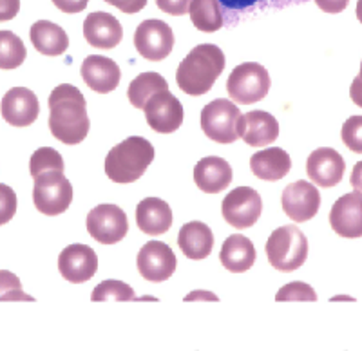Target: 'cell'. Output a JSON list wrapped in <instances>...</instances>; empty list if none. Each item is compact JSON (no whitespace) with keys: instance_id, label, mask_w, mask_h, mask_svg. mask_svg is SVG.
Listing matches in <instances>:
<instances>
[{"instance_id":"33","label":"cell","mask_w":362,"mask_h":351,"mask_svg":"<svg viewBox=\"0 0 362 351\" xmlns=\"http://www.w3.org/2000/svg\"><path fill=\"white\" fill-rule=\"evenodd\" d=\"M277 302H313L317 301V294L315 290L312 288L306 282L300 281H293L288 282V285H284L283 288L277 292L276 295Z\"/></svg>"},{"instance_id":"7","label":"cell","mask_w":362,"mask_h":351,"mask_svg":"<svg viewBox=\"0 0 362 351\" xmlns=\"http://www.w3.org/2000/svg\"><path fill=\"white\" fill-rule=\"evenodd\" d=\"M73 201V186L64 172L51 170L35 178L33 203L38 212L45 215H58L69 208Z\"/></svg>"},{"instance_id":"30","label":"cell","mask_w":362,"mask_h":351,"mask_svg":"<svg viewBox=\"0 0 362 351\" xmlns=\"http://www.w3.org/2000/svg\"><path fill=\"white\" fill-rule=\"evenodd\" d=\"M24 42L11 31H0V67L2 69H15L22 66L25 60Z\"/></svg>"},{"instance_id":"29","label":"cell","mask_w":362,"mask_h":351,"mask_svg":"<svg viewBox=\"0 0 362 351\" xmlns=\"http://www.w3.org/2000/svg\"><path fill=\"white\" fill-rule=\"evenodd\" d=\"M223 11L226 13V18L230 22L238 20L239 15L243 13L263 11L268 8H284L288 4H300L306 0H219Z\"/></svg>"},{"instance_id":"31","label":"cell","mask_w":362,"mask_h":351,"mask_svg":"<svg viewBox=\"0 0 362 351\" xmlns=\"http://www.w3.org/2000/svg\"><path fill=\"white\" fill-rule=\"evenodd\" d=\"M90 301L93 302H107V301H118L127 302L136 301L134 290L124 281H116V279H107V281L100 282L93 294H90Z\"/></svg>"},{"instance_id":"12","label":"cell","mask_w":362,"mask_h":351,"mask_svg":"<svg viewBox=\"0 0 362 351\" xmlns=\"http://www.w3.org/2000/svg\"><path fill=\"white\" fill-rule=\"evenodd\" d=\"M281 205H283L284 214L288 215L292 221L305 223V221H310L319 212L321 194H319L315 185H312L306 179H299V182L290 183L283 190Z\"/></svg>"},{"instance_id":"10","label":"cell","mask_w":362,"mask_h":351,"mask_svg":"<svg viewBox=\"0 0 362 351\" xmlns=\"http://www.w3.org/2000/svg\"><path fill=\"white\" fill-rule=\"evenodd\" d=\"M87 232L102 244H115L129 232L127 214L116 205H98L87 214Z\"/></svg>"},{"instance_id":"32","label":"cell","mask_w":362,"mask_h":351,"mask_svg":"<svg viewBox=\"0 0 362 351\" xmlns=\"http://www.w3.org/2000/svg\"><path fill=\"white\" fill-rule=\"evenodd\" d=\"M51 170H58L64 172V157L60 156L58 150L53 147H42L37 149L29 160V172L33 178H38L40 174L51 172Z\"/></svg>"},{"instance_id":"24","label":"cell","mask_w":362,"mask_h":351,"mask_svg":"<svg viewBox=\"0 0 362 351\" xmlns=\"http://www.w3.org/2000/svg\"><path fill=\"white\" fill-rule=\"evenodd\" d=\"M250 169L255 178L264 179V182H277L290 172L292 160L284 149L272 147V149L259 150L250 157Z\"/></svg>"},{"instance_id":"17","label":"cell","mask_w":362,"mask_h":351,"mask_svg":"<svg viewBox=\"0 0 362 351\" xmlns=\"http://www.w3.org/2000/svg\"><path fill=\"white\" fill-rule=\"evenodd\" d=\"M346 163L341 154L329 147L315 149L306 160V172L308 178L319 186H335L341 183L344 176Z\"/></svg>"},{"instance_id":"25","label":"cell","mask_w":362,"mask_h":351,"mask_svg":"<svg viewBox=\"0 0 362 351\" xmlns=\"http://www.w3.org/2000/svg\"><path fill=\"white\" fill-rule=\"evenodd\" d=\"M255 246L248 237L234 234L225 239L219 252V261L228 272L243 273L250 270L255 263Z\"/></svg>"},{"instance_id":"19","label":"cell","mask_w":362,"mask_h":351,"mask_svg":"<svg viewBox=\"0 0 362 351\" xmlns=\"http://www.w3.org/2000/svg\"><path fill=\"white\" fill-rule=\"evenodd\" d=\"M82 78L95 93L107 95L118 87L122 73L115 60L102 54H90L82 64Z\"/></svg>"},{"instance_id":"22","label":"cell","mask_w":362,"mask_h":351,"mask_svg":"<svg viewBox=\"0 0 362 351\" xmlns=\"http://www.w3.org/2000/svg\"><path fill=\"white\" fill-rule=\"evenodd\" d=\"M194 182L206 194H218L232 183V167L219 156H206L196 163Z\"/></svg>"},{"instance_id":"9","label":"cell","mask_w":362,"mask_h":351,"mask_svg":"<svg viewBox=\"0 0 362 351\" xmlns=\"http://www.w3.org/2000/svg\"><path fill=\"white\" fill-rule=\"evenodd\" d=\"M136 51L151 62H161L169 56L174 47V33L170 25L163 20L148 18L136 28Z\"/></svg>"},{"instance_id":"8","label":"cell","mask_w":362,"mask_h":351,"mask_svg":"<svg viewBox=\"0 0 362 351\" xmlns=\"http://www.w3.org/2000/svg\"><path fill=\"white\" fill-rule=\"evenodd\" d=\"M263 212V201L257 190L250 186H238L225 196L221 203V214L225 221L234 228H250L257 223Z\"/></svg>"},{"instance_id":"43","label":"cell","mask_w":362,"mask_h":351,"mask_svg":"<svg viewBox=\"0 0 362 351\" xmlns=\"http://www.w3.org/2000/svg\"><path fill=\"white\" fill-rule=\"evenodd\" d=\"M351 186L358 192H362V162H358L357 165L354 167V172H351V179H350Z\"/></svg>"},{"instance_id":"18","label":"cell","mask_w":362,"mask_h":351,"mask_svg":"<svg viewBox=\"0 0 362 351\" xmlns=\"http://www.w3.org/2000/svg\"><path fill=\"white\" fill-rule=\"evenodd\" d=\"M83 37L87 44L98 49H112L124 38V29L118 18L103 11H95L87 15L83 20Z\"/></svg>"},{"instance_id":"28","label":"cell","mask_w":362,"mask_h":351,"mask_svg":"<svg viewBox=\"0 0 362 351\" xmlns=\"http://www.w3.org/2000/svg\"><path fill=\"white\" fill-rule=\"evenodd\" d=\"M189 15L196 29L203 33H214L225 25V15L219 0H192Z\"/></svg>"},{"instance_id":"35","label":"cell","mask_w":362,"mask_h":351,"mask_svg":"<svg viewBox=\"0 0 362 351\" xmlns=\"http://www.w3.org/2000/svg\"><path fill=\"white\" fill-rule=\"evenodd\" d=\"M0 288H2V294H0V299L2 301H33V297L24 294L22 290L21 281L17 279V275L11 272H6L2 270L0 272Z\"/></svg>"},{"instance_id":"27","label":"cell","mask_w":362,"mask_h":351,"mask_svg":"<svg viewBox=\"0 0 362 351\" xmlns=\"http://www.w3.org/2000/svg\"><path fill=\"white\" fill-rule=\"evenodd\" d=\"M161 91H169V83H167V80L160 73L151 71V73H141V75H138L129 83L127 96L129 102L136 109H145L148 100Z\"/></svg>"},{"instance_id":"21","label":"cell","mask_w":362,"mask_h":351,"mask_svg":"<svg viewBox=\"0 0 362 351\" xmlns=\"http://www.w3.org/2000/svg\"><path fill=\"white\" fill-rule=\"evenodd\" d=\"M136 225L147 236H161L173 227V210L160 198H145L136 207Z\"/></svg>"},{"instance_id":"5","label":"cell","mask_w":362,"mask_h":351,"mask_svg":"<svg viewBox=\"0 0 362 351\" xmlns=\"http://www.w3.org/2000/svg\"><path fill=\"white\" fill-rule=\"evenodd\" d=\"M272 85L270 75L261 64L247 62L234 67L228 80L226 91L234 102L241 105H250L263 100L268 95Z\"/></svg>"},{"instance_id":"6","label":"cell","mask_w":362,"mask_h":351,"mask_svg":"<svg viewBox=\"0 0 362 351\" xmlns=\"http://www.w3.org/2000/svg\"><path fill=\"white\" fill-rule=\"evenodd\" d=\"M241 116L239 107L230 100H212L202 111V131L218 143H234L239 138Z\"/></svg>"},{"instance_id":"2","label":"cell","mask_w":362,"mask_h":351,"mask_svg":"<svg viewBox=\"0 0 362 351\" xmlns=\"http://www.w3.org/2000/svg\"><path fill=\"white\" fill-rule=\"evenodd\" d=\"M225 53L214 44L194 47L176 71V82L181 91L190 96H203L212 89L225 69Z\"/></svg>"},{"instance_id":"37","label":"cell","mask_w":362,"mask_h":351,"mask_svg":"<svg viewBox=\"0 0 362 351\" xmlns=\"http://www.w3.org/2000/svg\"><path fill=\"white\" fill-rule=\"evenodd\" d=\"M156 4L163 13H169V15H174V17H181V15L189 13L192 0H156Z\"/></svg>"},{"instance_id":"36","label":"cell","mask_w":362,"mask_h":351,"mask_svg":"<svg viewBox=\"0 0 362 351\" xmlns=\"http://www.w3.org/2000/svg\"><path fill=\"white\" fill-rule=\"evenodd\" d=\"M0 190H2V212H0V223L4 225L8 223L9 219L15 214V207H17V199H15V194L13 190L9 189L8 185H0Z\"/></svg>"},{"instance_id":"20","label":"cell","mask_w":362,"mask_h":351,"mask_svg":"<svg viewBox=\"0 0 362 351\" xmlns=\"http://www.w3.org/2000/svg\"><path fill=\"white\" fill-rule=\"evenodd\" d=\"M279 136V124L270 112L250 111L241 116L239 138L250 147H267Z\"/></svg>"},{"instance_id":"4","label":"cell","mask_w":362,"mask_h":351,"mask_svg":"<svg viewBox=\"0 0 362 351\" xmlns=\"http://www.w3.org/2000/svg\"><path fill=\"white\" fill-rule=\"evenodd\" d=\"M268 263L279 272H293L305 265L308 257V239L296 225L276 228L264 246Z\"/></svg>"},{"instance_id":"1","label":"cell","mask_w":362,"mask_h":351,"mask_svg":"<svg viewBox=\"0 0 362 351\" xmlns=\"http://www.w3.org/2000/svg\"><path fill=\"white\" fill-rule=\"evenodd\" d=\"M86 98L71 83L54 87L49 96V129L57 140L66 145H76L89 134V116Z\"/></svg>"},{"instance_id":"11","label":"cell","mask_w":362,"mask_h":351,"mask_svg":"<svg viewBox=\"0 0 362 351\" xmlns=\"http://www.w3.org/2000/svg\"><path fill=\"white\" fill-rule=\"evenodd\" d=\"M136 265L144 279L151 282H163L174 273L177 261L169 244L161 241H148L138 252Z\"/></svg>"},{"instance_id":"40","label":"cell","mask_w":362,"mask_h":351,"mask_svg":"<svg viewBox=\"0 0 362 351\" xmlns=\"http://www.w3.org/2000/svg\"><path fill=\"white\" fill-rule=\"evenodd\" d=\"M21 0H0V20H11L18 13Z\"/></svg>"},{"instance_id":"41","label":"cell","mask_w":362,"mask_h":351,"mask_svg":"<svg viewBox=\"0 0 362 351\" xmlns=\"http://www.w3.org/2000/svg\"><path fill=\"white\" fill-rule=\"evenodd\" d=\"M350 0H315V4L325 13H341L344 11Z\"/></svg>"},{"instance_id":"15","label":"cell","mask_w":362,"mask_h":351,"mask_svg":"<svg viewBox=\"0 0 362 351\" xmlns=\"http://www.w3.org/2000/svg\"><path fill=\"white\" fill-rule=\"evenodd\" d=\"M329 225L346 239L362 237V192L355 190L339 198L329 212Z\"/></svg>"},{"instance_id":"3","label":"cell","mask_w":362,"mask_h":351,"mask_svg":"<svg viewBox=\"0 0 362 351\" xmlns=\"http://www.w3.org/2000/svg\"><path fill=\"white\" fill-rule=\"evenodd\" d=\"M154 160V147L141 136H131L105 156V174L115 183H132L144 176Z\"/></svg>"},{"instance_id":"13","label":"cell","mask_w":362,"mask_h":351,"mask_svg":"<svg viewBox=\"0 0 362 351\" xmlns=\"http://www.w3.org/2000/svg\"><path fill=\"white\" fill-rule=\"evenodd\" d=\"M148 127L160 134H170L183 124V105L170 91H161L148 100L144 109Z\"/></svg>"},{"instance_id":"38","label":"cell","mask_w":362,"mask_h":351,"mask_svg":"<svg viewBox=\"0 0 362 351\" xmlns=\"http://www.w3.org/2000/svg\"><path fill=\"white\" fill-rule=\"evenodd\" d=\"M105 2L118 8L119 11L129 13V15L141 11L145 8V4H147V0H105Z\"/></svg>"},{"instance_id":"14","label":"cell","mask_w":362,"mask_h":351,"mask_svg":"<svg viewBox=\"0 0 362 351\" xmlns=\"http://www.w3.org/2000/svg\"><path fill=\"white\" fill-rule=\"evenodd\" d=\"M58 270L66 281L80 285L95 277L98 270V256L87 244H69L58 256Z\"/></svg>"},{"instance_id":"42","label":"cell","mask_w":362,"mask_h":351,"mask_svg":"<svg viewBox=\"0 0 362 351\" xmlns=\"http://www.w3.org/2000/svg\"><path fill=\"white\" fill-rule=\"evenodd\" d=\"M350 98L354 100L355 105L362 107V64H361V71H358V76L354 80L350 87Z\"/></svg>"},{"instance_id":"39","label":"cell","mask_w":362,"mask_h":351,"mask_svg":"<svg viewBox=\"0 0 362 351\" xmlns=\"http://www.w3.org/2000/svg\"><path fill=\"white\" fill-rule=\"evenodd\" d=\"M53 4L64 13H80L87 8L89 0H53Z\"/></svg>"},{"instance_id":"23","label":"cell","mask_w":362,"mask_h":351,"mask_svg":"<svg viewBox=\"0 0 362 351\" xmlns=\"http://www.w3.org/2000/svg\"><path fill=\"white\" fill-rule=\"evenodd\" d=\"M177 244L189 259H205L214 248V236L209 225L202 221H189L177 234Z\"/></svg>"},{"instance_id":"44","label":"cell","mask_w":362,"mask_h":351,"mask_svg":"<svg viewBox=\"0 0 362 351\" xmlns=\"http://www.w3.org/2000/svg\"><path fill=\"white\" fill-rule=\"evenodd\" d=\"M185 301H218L214 294H210V292H192L190 295H187Z\"/></svg>"},{"instance_id":"45","label":"cell","mask_w":362,"mask_h":351,"mask_svg":"<svg viewBox=\"0 0 362 351\" xmlns=\"http://www.w3.org/2000/svg\"><path fill=\"white\" fill-rule=\"evenodd\" d=\"M357 17L358 20L362 22V0H358V4H357Z\"/></svg>"},{"instance_id":"26","label":"cell","mask_w":362,"mask_h":351,"mask_svg":"<svg viewBox=\"0 0 362 351\" xmlns=\"http://www.w3.org/2000/svg\"><path fill=\"white\" fill-rule=\"evenodd\" d=\"M31 44L38 53L45 56H60L69 47V37L58 24L49 20H38L29 29Z\"/></svg>"},{"instance_id":"34","label":"cell","mask_w":362,"mask_h":351,"mask_svg":"<svg viewBox=\"0 0 362 351\" xmlns=\"http://www.w3.org/2000/svg\"><path fill=\"white\" fill-rule=\"evenodd\" d=\"M344 145L354 153L362 154V116H351L344 121L341 131Z\"/></svg>"},{"instance_id":"16","label":"cell","mask_w":362,"mask_h":351,"mask_svg":"<svg viewBox=\"0 0 362 351\" xmlns=\"http://www.w3.org/2000/svg\"><path fill=\"white\" fill-rule=\"evenodd\" d=\"M0 111H2V118L9 125L28 127L38 118L40 104L33 91H29L25 87H13L2 98Z\"/></svg>"}]
</instances>
